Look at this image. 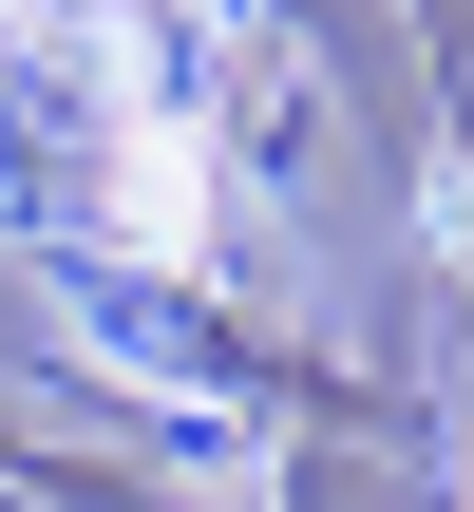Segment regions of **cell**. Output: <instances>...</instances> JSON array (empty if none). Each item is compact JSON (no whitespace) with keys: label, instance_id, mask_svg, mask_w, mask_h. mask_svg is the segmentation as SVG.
I'll return each mask as SVG.
<instances>
[{"label":"cell","instance_id":"1","mask_svg":"<svg viewBox=\"0 0 474 512\" xmlns=\"http://www.w3.org/2000/svg\"><path fill=\"white\" fill-rule=\"evenodd\" d=\"M0 38H38V0H0Z\"/></svg>","mask_w":474,"mask_h":512}]
</instances>
